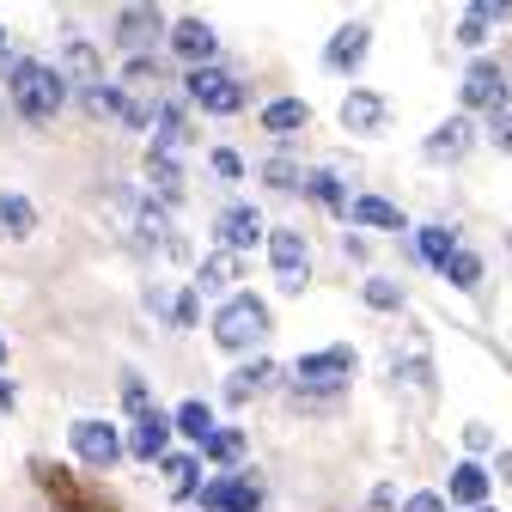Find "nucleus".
<instances>
[{"instance_id":"obj_1","label":"nucleus","mask_w":512,"mask_h":512,"mask_svg":"<svg viewBox=\"0 0 512 512\" xmlns=\"http://www.w3.org/2000/svg\"><path fill=\"white\" fill-rule=\"evenodd\" d=\"M360 372V354L348 348V342H330V348H317V354H299L293 366H287V378H293V403L305 397V403H336V397H348V378Z\"/></svg>"},{"instance_id":"obj_2","label":"nucleus","mask_w":512,"mask_h":512,"mask_svg":"<svg viewBox=\"0 0 512 512\" xmlns=\"http://www.w3.org/2000/svg\"><path fill=\"white\" fill-rule=\"evenodd\" d=\"M7 92H13V110L25 122H55V110L68 104V74L37 61V55H13L7 61Z\"/></svg>"},{"instance_id":"obj_3","label":"nucleus","mask_w":512,"mask_h":512,"mask_svg":"<svg viewBox=\"0 0 512 512\" xmlns=\"http://www.w3.org/2000/svg\"><path fill=\"white\" fill-rule=\"evenodd\" d=\"M269 330H275V311H269V299H256L250 287H238L232 299H220V311H214V342L226 348V354H250V348H263L269 342Z\"/></svg>"},{"instance_id":"obj_4","label":"nucleus","mask_w":512,"mask_h":512,"mask_svg":"<svg viewBox=\"0 0 512 512\" xmlns=\"http://www.w3.org/2000/svg\"><path fill=\"white\" fill-rule=\"evenodd\" d=\"M183 98L202 104L208 116H238V110H250V86L226 68V61H214V68H189V74H183Z\"/></svg>"},{"instance_id":"obj_5","label":"nucleus","mask_w":512,"mask_h":512,"mask_svg":"<svg viewBox=\"0 0 512 512\" xmlns=\"http://www.w3.org/2000/svg\"><path fill=\"white\" fill-rule=\"evenodd\" d=\"M31 482L49 494V506H55V512H116V500L92 494L74 470H61V464H49V458H31Z\"/></svg>"},{"instance_id":"obj_6","label":"nucleus","mask_w":512,"mask_h":512,"mask_svg":"<svg viewBox=\"0 0 512 512\" xmlns=\"http://www.w3.org/2000/svg\"><path fill=\"white\" fill-rule=\"evenodd\" d=\"M68 445H74V458H80L86 470H116V464L128 458V439H122L110 421H98V415H80V421L68 427Z\"/></svg>"},{"instance_id":"obj_7","label":"nucleus","mask_w":512,"mask_h":512,"mask_svg":"<svg viewBox=\"0 0 512 512\" xmlns=\"http://www.w3.org/2000/svg\"><path fill=\"white\" fill-rule=\"evenodd\" d=\"M458 98H464V116H476V110H482V116H500V110L512 104V80H506V68H500L494 55H476Z\"/></svg>"},{"instance_id":"obj_8","label":"nucleus","mask_w":512,"mask_h":512,"mask_svg":"<svg viewBox=\"0 0 512 512\" xmlns=\"http://www.w3.org/2000/svg\"><path fill=\"white\" fill-rule=\"evenodd\" d=\"M269 263H275V287L281 293H305L311 256H305V232L299 226H269Z\"/></svg>"},{"instance_id":"obj_9","label":"nucleus","mask_w":512,"mask_h":512,"mask_svg":"<svg viewBox=\"0 0 512 512\" xmlns=\"http://www.w3.org/2000/svg\"><path fill=\"white\" fill-rule=\"evenodd\" d=\"M269 506V488H263V476H214V482H202V512H263Z\"/></svg>"},{"instance_id":"obj_10","label":"nucleus","mask_w":512,"mask_h":512,"mask_svg":"<svg viewBox=\"0 0 512 512\" xmlns=\"http://www.w3.org/2000/svg\"><path fill=\"white\" fill-rule=\"evenodd\" d=\"M110 37H116V49H128V61H135V55H153V43L171 37V25H165L159 7H122L110 19Z\"/></svg>"},{"instance_id":"obj_11","label":"nucleus","mask_w":512,"mask_h":512,"mask_svg":"<svg viewBox=\"0 0 512 512\" xmlns=\"http://www.w3.org/2000/svg\"><path fill=\"white\" fill-rule=\"evenodd\" d=\"M153 153H189L196 147V122H189V98L177 104V98H165V104H153V141H147Z\"/></svg>"},{"instance_id":"obj_12","label":"nucleus","mask_w":512,"mask_h":512,"mask_svg":"<svg viewBox=\"0 0 512 512\" xmlns=\"http://www.w3.org/2000/svg\"><path fill=\"white\" fill-rule=\"evenodd\" d=\"M171 55L183 61V68H214L220 61V31L208 19H177L171 25Z\"/></svg>"},{"instance_id":"obj_13","label":"nucleus","mask_w":512,"mask_h":512,"mask_svg":"<svg viewBox=\"0 0 512 512\" xmlns=\"http://www.w3.org/2000/svg\"><path fill=\"white\" fill-rule=\"evenodd\" d=\"M214 238H220V250L244 256V250H256V244H269V226H263V214H256L250 202H232V208L214 220Z\"/></svg>"},{"instance_id":"obj_14","label":"nucleus","mask_w":512,"mask_h":512,"mask_svg":"<svg viewBox=\"0 0 512 512\" xmlns=\"http://www.w3.org/2000/svg\"><path fill=\"white\" fill-rule=\"evenodd\" d=\"M470 147H476V122H470V116H445L433 135L421 141V159H427V165H458Z\"/></svg>"},{"instance_id":"obj_15","label":"nucleus","mask_w":512,"mask_h":512,"mask_svg":"<svg viewBox=\"0 0 512 512\" xmlns=\"http://www.w3.org/2000/svg\"><path fill=\"white\" fill-rule=\"evenodd\" d=\"M336 122L348 128V135H378V128L391 122V104H384V92H366V86H354V92L342 98Z\"/></svg>"},{"instance_id":"obj_16","label":"nucleus","mask_w":512,"mask_h":512,"mask_svg":"<svg viewBox=\"0 0 512 512\" xmlns=\"http://www.w3.org/2000/svg\"><path fill=\"white\" fill-rule=\"evenodd\" d=\"M141 171H147V196H153L159 208H177V202L189 196V177H183V165H177L171 153H153V147H147Z\"/></svg>"},{"instance_id":"obj_17","label":"nucleus","mask_w":512,"mask_h":512,"mask_svg":"<svg viewBox=\"0 0 512 512\" xmlns=\"http://www.w3.org/2000/svg\"><path fill=\"white\" fill-rule=\"evenodd\" d=\"M366 49H372V25H366V19H348V25L324 43V68H330V74H354L360 61H366Z\"/></svg>"},{"instance_id":"obj_18","label":"nucleus","mask_w":512,"mask_h":512,"mask_svg":"<svg viewBox=\"0 0 512 512\" xmlns=\"http://www.w3.org/2000/svg\"><path fill=\"white\" fill-rule=\"evenodd\" d=\"M171 433H177V421L171 415H141L135 427H128V458H141V464H165L171 452H165V445H171Z\"/></svg>"},{"instance_id":"obj_19","label":"nucleus","mask_w":512,"mask_h":512,"mask_svg":"<svg viewBox=\"0 0 512 512\" xmlns=\"http://www.w3.org/2000/svg\"><path fill=\"white\" fill-rule=\"evenodd\" d=\"M275 378H281V366H275L269 354H250L244 366H232V372H226V403H250V397H263Z\"/></svg>"},{"instance_id":"obj_20","label":"nucleus","mask_w":512,"mask_h":512,"mask_svg":"<svg viewBox=\"0 0 512 512\" xmlns=\"http://www.w3.org/2000/svg\"><path fill=\"white\" fill-rule=\"evenodd\" d=\"M238 281H244V256H232V250L202 256V269H196V293H202V299H214V293H238Z\"/></svg>"},{"instance_id":"obj_21","label":"nucleus","mask_w":512,"mask_h":512,"mask_svg":"<svg viewBox=\"0 0 512 512\" xmlns=\"http://www.w3.org/2000/svg\"><path fill=\"white\" fill-rule=\"evenodd\" d=\"M348 220L354 226H372V232H403L409 226V214L397 202H384V196H354L348 202Z\"/></svg>"},{"instance_id":"obj_22","label":"nucleus","mask_w":512,"mask_h":512,"mask_svg":"<svg viewBox=\"0 0 512 512\" xmlns=\"http://www.w3.org/2000/svg\"><path fill=\"white\" fill-rule=\"evenodd\" d=\"M464 244H458V232L452 226H421L415 232V263H427V269H439L445 275V263H452Z\"/></svg>"},{"instance_id":"obj_23","label":"nucleus","mask_w":512,"mask_h":512,"mask_svg":"<svg viewBox=\"0 0 512 512\" xmlns=\"http://www.w3.org/2000/svg\"><path fill=\"white\" fill-rule=\"evenodd\" d=\"M488 494H494V482L482 476V464H458L452 470V482H445V500H458V506H488Z\"/></svg>"},{"instance_id":"obj_24","label":"nucleus","mask_w":512,"mask_h":512,"mask_svg":"<svg viewBox=\"0 0 512 512\" xmlns=\"http://www.w3.org/2000/svg\"><path fill=\"white\" fill-rule=\"evenodd\" d=\"M299 196H311L317 208H330V214H348V183L336 177V171H305V189H299Z\"/></svg>"},{"instance_id":"obj_25","label":"nucleus","mask_w":512,"mask_h":512,"mask_svg":"<svg viewBox=\"0 0 512 512\" xmlns=\"http://www.w3.org/2000/svg\"><path fill=\"white\" fill-rule=\"evenodd\" d=\"M391 384H397V391H415V397H433L427 354H391Z\"/></svg>"},{"instance_id":"obj_26","label":"nucleus","mask_w":512,"mask_h":512,"mask_svg":"<svg viewBox=\"0 0 512 512\" xmlns=\"http://www.w3.org/2000/svg\"><path fill=\"white\" fill-rule=\"evenodd\" d=\"M61 74H74V80H80V92H86V86H104V61H98V49H92V43H80V37H74L68 49H61Z\"/></svg>"},{"instance_id":"obj_27","label":"nucleus","mask_w":512,"mask_h":512,"mask_svg":"<svg viewBox=\"0 0 512 512\" xmlns=\"http://www.w3.org/2000/svg\"><path fill=\"white\" fill-rule=\"evenodd\" d=\"M0 232H7V238H31V232H37L31 196H19V189H0Z\"/></svg>"},{"instance_id":"obj_28","label":"nucleus","mask_w":512,"mask_h":512,"mask_svg":"<svg viewBox=\"0 0 512 512\" xmlns=\"http://www.w3.org/2000/svg\"><path fill=\"white\" fill-rule=\"evenodd\" d=\"M80 104H86V116H110V122H122L128 116V104H135V92H128V86H86L80 92Z\"/></svg>"},{"instance_id":"obj_29","label":"nucleus","mask_w":512,"mask_h":512,"mask_svg":"<svg viewBox=\"0 0 512 512\" xmlns=\"http://www.w3.org/2000/svg\"><path fill=\"white\" fill-rule=\"evenodd\" d=\"M305 122H311V104H305V98H275V104H263V128H269V135H299Z\"/></svg>"},{"instance_id":"obj_30","label":"nucleus","mask_w":512,"mask_h":512,"mask_svg":"<svg viewBox=\"0 0 512 512\" xmlns=\"http://www.w3.org/2000/svg\"><path fill=\"white\" fill-rule=\"evenodd\" d=\"M159 470L171 482V500H202V458H165Z\"/></svg>"},{"instance_id":"obj_31","label":"nucleus","mask_w":512,"mask_h":512,"mask_svg":"<svg viewBox=\"0 0 512 512\" xmlns=\"http://www.w3.org/2000/svg\"><path fill=\"white\" fill-rule=\"evenodd\" d=\"M171 421H177V433H183V439H196V445H208V439H214V427H220V421H214V409H208L202 397H189Z\"/></svg>"},{"instance_id":"obj_32","label":"nucleus","mask_w":512,"mask_h":512,"mask_svg":"<svg viewBox=\"0 0 512 512\" xmlns=\"http://www.w3.org/2000/svg\"><path fill=\"white\" fill-rule=\"evenodd\" d=\"M256 177H263L269 189H305V165H299V153H269Z\"/></svg>"},{"instance_id":"obj_33","label":"nucleus","mask_w":512,"mask_h":512,"mask_svg":"<svg viewBox=\"0 0 512 512\" xmlns=\"http://www.w3.org/2000/svg\"><path fill=\"white\" fill-rule=\"evenodd\" d=\"M165 317H171L177 330H196L202 324V293H196V281L177 287V293H165Z\"/></svg>"},{"instance_id":"obj_34","label":"nucleus","mask_w":512,"mask_h":512,"mask_svg":"<svg viewBox=\"0 0 512 512\" xmlns=\"http://www.w3.org/2000/svg\"><path fill=\"white\" fill-rule=\"evenodd\" d=\"M244 445H250V439H244L238 427H214V439L202 445V458H208V464H220V470H232V464L244 458Z\"/></svg>"},{"instance_id":"obj_35","label":"nucleus","mask_w":512,"mask_h":512,"mask_svg":"<svg viewBox=\"0 0 512 512\" xmlns=\"http://www.w3.org/2000/svg\"><path fill=\"white\" fill-rule=\"evenodd\" d=\"M360 299H366L372 311H403V299H409V293H403V287H397L391 275H366V287H360Z\"/></svg>"},{"instance_id":"obj_36","label":"nucleus","mask_w":512,"mask_h":512,"mask_svg":"<svg viewBox=\"0 0 512 512\" xmlns=\"http://www.w3.org/2000/svg\"><path fill=\"white\" fill-rule=\"evenodd\" d=\"M122 409L135 415V421L153 415V391H147V378H141V372H122Z\"/></svg>"},{"instance_id":"obj_37","label":"nucleus","mask_w":512,"mask_h":512,"mask_svg":"<svg viewBox=\"0 0 512 512\" xmlns=\"http://www.w3.org/2000/svg\"><path fill=\"white\" fill-rule=\"evenodd\" d=\"M445 281H452V287H464V293H470V287L482 281V256H476V250H458L452 263H445Z\"/></svg>"},{"instance_id":"obj_38","label":"nucleus","mask_w":512,"mask_h":512,"mask_svg":"<svg viewBox=\"0 0 512 512\" xmlns=\"http://www.w3.org/2000/svg\"><path fill=\"white\" fill-rule=\"evenodd\" d=\"M208 159H214V171H220L226 183H238V177H244V153H238V147H214Z\"/></svg>"},{"instance_id":"obj_39","label":"nucleus","mask_w":512,"mask_h":512,"mask_svg":"<svg viewBox=\"0 0 512 512\" xmlns=\"http://www.w3.org/2000/svg\"><path fill=\"white\" fill-rule=\"evenodd\" d=\"M470 19H482V25H512V0H476Z\"/></svg>"},{"instance_id":"obj_40","label":"nucleus","mask_w":512,"mask_h":512,"mask_svg":"<svg viewBox=\"0 0 512 512\" xmlns=\"http://www.w3.org/2000/svg\"><path fill=\"white\" fill-rule=\"evenodd\" d=\"M464 445H470V452H500V439H494L488 421H464Z\"/></svg>"},{"instance_id":"obj_41","label":"nucleus","mask_w":512,"mask_h":512,"mask_svg":"<svg viewBox=\"0 0 512 512\" xmlns=\"http://www.w3.org/2000/svg\"><path fill=\"white\" fill-rule=\"evenodd\" d=\"M403 500H409V494H403L397 482H378V488H372V512H403Z\"/></svg>"},{"instance_id":"obj_42","label":"nucleus","mask_w":512,"mask_h":512,"mask_svg":"<svg viewBox=\"0 0 512 512\" xmlns=\"http://www.w3.org/2000/svg\"><path fill=\"white\" fill-rule=\"evenodd\" d=\"M488 141H494L500 153H512V110H500V116H488Z\"/></svg>"},{"instance_id":"obj_43","label":"nucleus","mask_w":512,"mask_h":512,"mask_svg":"<svg viewBox=\"0 0 512 512\" xmlns=\"http://www.w3.org/2000/svg\"><path fill=\"white\" fill-rule=\"evenodd\" d=\"M159 80V61L153 55H135V61H128V86H153Z\"/></svg>"},{"instance_id":"obj_44","label":"nucleus","mask_w":512,"mask_h":512,"mask_svg":"<svg viewBox=\"0 0 512 512\" xmlns=\"http://www.w3.org/2000/svg\"><path fill=\"white\" fill-rule=\"evenodd\" d=\"M403 512H452V500H445V494H409Z\"/></svg>"},{"instance_id":"obj_45","label":"nucleus","mask_w":512,"mask_h":512,"mask_svg":"<svg viewBox=\"0 0 512 512\" xmlns=\"http://www.w3.org/2000/svg\"><path fill=\"white\" fill-rule=\"evenodd\" d=\"M458 43H464V49H482V43H488V25H482V19H464V25H458Z\"/></svg>"},{"instance_id":"obj_46","label":"nucleus","mask_w":512,"mask_h":512,"mask_svg":"<svg viewBox=\"0 0 512 512\" xmlns=\"http://www.w3.org/2000/svg\"><path fill=\"white\" fill-rule=\"evenodd\" d=\"M13 409H19V384L0 372V415H13Z\"/></svg>"},{"instance_id":"obj_47","label":"nucleus","mask_w":512,"mask_h":512,"mask_svg":"<svg viewBox=\"0 0 512 512\" xmlns=\"http://www.w3.org/2000/svg\"><path fill=\"white\" fill-rule=\"evenodd\" d=\"M342 256H348V263H366L372 250H366V238H360V232H348V238H342Z\"/></svg>"},{"instance_id":"obj_48","label":"nucleus","mask_w":512,"mask_h":512,"mask_svg":"<svg viewBox=\"0 0 512 512\" xmlns=\"http://www.w3.org/2000/svg\"><path fill=\"white\" fill-rule=\"evenodd\" d=\"M494 470H500V482H512V445H500V452H494Z\"/></svg>"},{"instance_id":"obj_49","label":"nucleus","mask_w":512,"mask_h":512,"mask_svg":"<svg viewBox=\"0 0 512 512\" xmlns=\"http://www.w3.org/2000/svg\"><path fill=\"white\" fill-rule=\"evenodd\" d=\"M0 74H7V31H0Z\"/></svg>"},{"instance_id":"obj_50","label":"nucleus","mask_w":512,"mask_h":512,"mask_svg":"<svg viewBox=\"0 0 512 512\" xmlns=\"http://www.w3.org/2000/svg\"><path fill=\"white\" fill-rule=\"evenodd\" d=\"M0 366H7V336H0Z\"/></svg>"},{"instance_id":"obj_51","label":"nucleus","mask_w":512,"mask_h":512,"mask_svg":"<svg viewBox=\"0 0 512 512\" xmlns=\"http://www.w3.org/2000/svg\"><path fill=\"white\" fill-rule=\"evenodd\" d=\"M482 512H488V506H482Z\"/></svg>"}]
</instances>
